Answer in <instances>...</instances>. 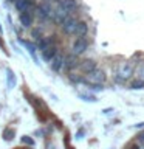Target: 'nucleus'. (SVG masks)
I'll return each instance as SVG.
<instances>
[{
	"instance_id": "obj_1",
	"label": "nucleus",
	"mask_w": 144,
	"mask_h": 149,
	"mask_svg": "<svg viewBox=\"0 0 144 149\" xmlns=\"http://www.w3.org/2000/svg\"><path fill=\"white\" fill-rule=\"evenodd\" d=\"M135 73V67H133V64L132 62H123L119 65V68H118V72H116L115 74V81L116 82H119V84H124V82H127L130 78H132V74Z\"/></svg>"
},
{
	"instance_id": "obj_2",
	"label": "nucleus",
	"mask_w": 144,
	"mask_h": 149,
	"mask_svg": "<svg viewBox=\"0 0 144 149\" xmlns=\"http://www.w3.org/2000/svg\"><path fill=\"white\" fill-rule=\"evenodd\" d=\"M105 79H107L105 73L102 72L101 68H95L93 72L85 74V78L82 79V82H85V84H101L102 86V84L105 82Z\"/></svg>"
},
{
	"instance_id": "obj_3",
	"label": "nucleus",
	"mask_w": 144,
	"mask_h": 149,
	"mask_svg": "<svg viewBox=\"0 0 144 149\" xmlns=\"http://www.w3.org/2000/svg\"><path fill=\"white\" fill-rule=\"evenodd\" d=\"M88 50V39H87V36L85 37H76L74 39V42L71 44V54L74 56H82L85 51Z\"/></svg>"
},
{
	"instance_id": "obj_4",
	"label": "nucleus",
	"mask_w": 144,
	"mask_h": 149,
	"mask_svg": "<svg viewBox=\"0 0 144 149\" xmlns=\"http://www.w3.org/2000/svg\"><path fill=\"white\" fill-rule=\"evenodd\" d=\"M36 16L40 19V20H50L53 17V8L51 5L48 3H40V5H36V9H34Z\"/></svg>"
},
{
	"instance_id": "obj_5",
	"label": "nucleus",
	"mask_w": 144,
	"mask_h": 149,
	"mask_svg": "<svg viewBox=\"0 0 144 149\" xmlns=\"http://www.w3.org/2000/svg\"><path fill=\"white\" fill-rule=\"evenodd\" d=\"M14 8L19 14L22 13H34L36 9V5L33 0H16L14 2Z\"/></svg>"
},
{
	"instance_id": "obj_6",
	"label": "nucleus",
	"mask_w": 144,
	"mask_h": 149,
	"mask_svg": "<svg viewBox=\"0 0 144 149\" xmlns=\"http://www.w3.org/2000/svg\"><path fill=\"white\" fill-rule=\"evenodd\" d=\"M78 22H79V19L70 16L67 20H65L62 25H60V30H62V33H64V34H67V36H74V31H76Z\"/></svg>"
},
{
	"instance_id": "obj_7",
	"label": "nucleus",
	"mask_w": 144,
	"mask_h": 149,
	"mask_svg": "<svg viewBox=\"0 0 144 149\" xmlns=\"http://www.w3.org/2000/svg\"><path fill=\"white\" fill-rule=\"evenodd\" d=\"M70 16H71V14H70L68 11H65V9L57 3V6L53 8V17H51V19H53V22H56L57 25H62V23L67 20Z\"/></svg>"
},
{
	"instance_id": "obj_8",
	"label": "nucleus",
	"mask_w": 144,
	"mask_h": 149,
	"mask_svg": "<svg viewBox=\"0 0 144 149\" xmlns=\"http://www.w3.org/2000/svg\"><path fill=\"white\" fill-rule=\"evenodd\" d=\"M64 64H65V54L59 53V51H57V54L50 61V67L53 72H60V70L64 68Z\"/></svg>"
},
{
	"instance_id": "obj_9",
	"label": "nucleus",
	"mask_w": 144,
	"mask_h": 149,
	"mask_svg": "<svg viewBox=\"0 0 144 149\" xmlns=\"http://www.w3.org/2000/svg\"><path fill=\"white\" fill-rule=\"evenodd\" d=\"M79 68H81V72L82 73H90L93 72L95 68H98V64H96V61H93V59H84L79 62Z\"/></svg>"
},
{
	"instance_id": "obj_10",
	"label": "nucleus",
	"mask_w": 144,
	"mask_h": 149,
	"mask_svg": "<svg viewBox=\"0 0 144 149\" xmlns=\"http://www.w3.org/2000/svg\"><path fill=\"white\" fill-rule=\"evenodd\" d=\"M19 20H20V25L25 28H30L34 22V13H22L19 14Z\"/></svg>"
},
{
	"instance_id": "obj_11",
	"label": "nucleus",
	"mask_w": 144,
	"mask_h": 149,
	"mask_svg": "<svg viewBox=\"0 0 144 149\" xmlns=\"http://www.w3.org/2000/svg\"><path fill=\"white\" fill-rule=\"evenodd\" d=\"M59 5L65 9V11H68L70 14L74 13V11H76V9L79 8L78 0H59Z\"/></svg>"
},
{
	"instance_id": "obj_12",
	"label": "nucleus",
	"mask_w": 144,
	"mask_h": 149,
	"mask_svg": "<svg viewBox=\"0 0 144 149\" xmlns=\"http://www.w3.org/2000/svg\"><path fill=\"white\" fill-rule=\"evenodd\" d=\"M57 47H56V44H53V45H50L48 48H45L44 51H40L42 53V58H44V61H46V62H50L51 59L54 58L56 54H57Z\"/></svg>"
},
{
	"instance_id": "obj_13",
	"label": "nucleus",
	"mask_w": 144,
	"mask_h": 149,
	"mask_svg": "<svg viewBox=\"0 0 144 149\" xmlns=\"http://www.w3.org/2000/svg\"><path fill=\"white\" fill-rule=\"evenodd\" d=\"M79 67V59H78V56H74V54H67L65 56V64H64V68H67V70H73V68H76Z\"/></svg>"
},
{
	"instance_id": "obj_14",
	"label": "nucleus",
	"mask_w": 144,
	"mask_h": 149,
	"mask_svg": "<svg viewBox=\"0 0 144 149\" xmlns=\"http://www.w3.org/2000/svg\"><path fill=\"white\" fill-rule=\"evenodd\" d=\"M87 33H88V23L85 20H79L78 26H76V31H74V36L76 37H85Z\"/></svg>"
},
{
	"instance_id": "obj_15",
	"label": "nucleus",
	"mask_w": 144,
	"mask_h": 149,
	"mask_svg": "<svg viewBox=\"0 0 144 149\" xmlns=\"http://www.w3.org/2000/svg\"><path fill=\"white\" fill-rule=\"evenodd\" d=\"M6 84H8L9 88L16 87V73H14L11 68H6Z\"/></svg>"
},
{
	"instance_id": "obj_16",
	"label": "nucleus",
	"mask_w": 144,
	"mask_h": 149,
	"mask_svg": "<svg viewBox=\"0 0 144 149\" xmlns=\"http://www.w3.org/2000/svg\"><path fill=\"white\" fill-rule=\"evenodd\" d=\"M129 88H132V90H141V88H144V81L139 79V78L132 79L130 84H129Z\"/></svg>"
},
{
	"instance_id": "obj_17",
	"label": "nucleus",
	"mask_w": 144,
	"mask_h": 149,
	"mask_svg": "<svg viewBox=\"0 0 144 149\" xmlns=\"http://www.w3.org/2000/svg\"><path fill=\"white\" fill-rule=\"evenodd\" d=\"M20 42L25 45V48L30 51V54L34 58V61H37V59H36V48H37V47H36L34 44H31V42H28V40H20Z\"/></svg>"
},
{
	"instance_id": "obj_18",
	"label": "nucleus",
	"mask_w": 144,
	"mask_h": 149,
	"mask_svg": "<svg viewBox=\"0 0 144 149\" xmlns=\"http://www.w3.org/2000/svg\"><path fill=\"white\" fill-rule=\"evenodd\" d=\"M79 96H81L84 101H96V98H95V96H91V95H85V93H81Z\"/></svg>"
},
{
	"instance_id": "obj_19",
	"label": "nucleus",
	"mask_w": 144,
	"mask_h": 149,
	"mask_svg": "<svg viewBox=\"0 0 144 149\" xmlns=\"http://www.w3.org/2000/svg\"><path fill=\"white\" fill-rule=\"evenodd\" d=\"M136 74H138V78H139V79H143V81H144V65H141V67L138 68Z\"/></svg>"
},
{
	"instance_id": "obj_20",
	"label": "nucleus",
	"mask_w": 144,
	"mask_h": 149,
	"mask_svg": "<svg viewBox=\"0 0 144 149\" xmlns=\"http://www.w3.org/2000/svg\"><path fill=\"white\" fill-rule=\"evenodd\" d=\"M22 141H23V143H28V144H31V146L34 144V141H33L31 138H28V137H23V138H22Z\"/></svg>"
},
{
	"instance_id": "obj_21",
	"label": "nucleus",
	"mask_w": 144,
	"mask_h": 149,
	"mask_svg": "<svg viewBox=\"0 0 144 149\" xmlns=\"http://www.w3.org/2000/svg\"><path fill=\"white\" fill-rule=\"evenodd\" d=\"M138 140H139L141 143H144V132H141V134L138 135Z\"/></svg>"
},
{
	"instance_id": "obj_22",
	"label": "nucleus",
	"mask_w": 144,
	"mask_h": 149,
	"mask_svg": "<svg viewBox=\"0 0 144 149\" xmlns=\"http://www.w3.org/2000/svg\"><path fill=\"white\" fill-rule=\"evenodd\" d=\"M54 2H57V0H44V3H48V5L54 3Z\"/></svg>"
},
{
	"instance_id": "obj_23",
	"label": "nucleus",
	"mask_w": 144,
	"mask_h": 149,
	"mask_svg": "<svg viewBox=\"0 0 144 149\" xmlns=\"http://www.w3.org/2000/svg\"><path fill=\"white\" fill-rule=\"evenodd\" d=\"M130 149H139V146H138V144H133V146L130 148Z\"/></svg>"
},
{
	"instance_id": "obj_24",
	"label": "nucleus",
	"mask_w": 144,
	"mask_h": 149,
	"mask_svg": "<svg viewBox=\"0 0 144 149\" xmlns=\"http://www.w3.org/2000/svg\"><path fill=\"white\" fill-rule=\"evenodd\" d=\"M136 127H144V123H139V124H136Z\"/></svg>"
},
{
	"instance_id": "obj_25",
	"label": "nucleus",
	"mask_w": 144,
	"mask_h": 149,
	"mask_svg": "<svg viewBox=\"0 0 144 149\" xmlns=\"http://www.w3.org/2000/svg\"><path fill=\"white\" fill-rule=\"evenodd\" d=\"M8 2H11V3H14V2H16V0H8Z\"/></svg>"
},
{
	"instance_id": "obj_26",
	"label": "nucleus",
	"mask_w": 144,
	"mask_h": 149,
	"mask_svg": "<svg viewBox=\"0 0 144 149\" xmlns=\"http://www.w3.org/2000/svg\"><path fill=\"white\" fill-rule=\"evenodd\" d=\"M0 33H2V26H0Z\"/></svg>"
}]
</instances>
